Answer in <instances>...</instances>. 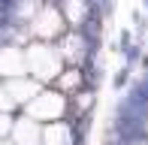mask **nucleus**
Returning a JSON list of instances; mask_svg holds the SVG:
<instances>
[{"instance_id":"nucleus-2","label":"nucleus","mask_w":148,"mask_h":145,"mask_svg":"<svg viewBox=\"0 0 148 145\" xmlns=\"http://www.w3.org/2000/svg\"><path fill=\"white\" fill-rule=\"evenodd\" d=\"M145 9H148V0H145Z\"/></svg>"},{"instance_id":"nucleus-1","label":"nucleus","mask_w":148,"mask_h":145,"mask_svg":"<svg viewBox=\"0 0 148 145\" xmlns=\"http://www.w3.org/2000/svg\"><path fill=\"white\" fill-rule=\"evenodd\" d=\"M127 82H130V70L124 67V70H118V76H115V91H121Z\"/></svg>"}]
</instances>
